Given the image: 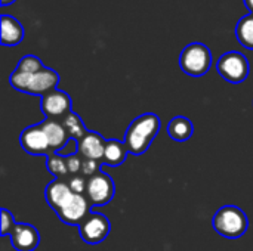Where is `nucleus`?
Segmentation results:
<instances>
[{"mask_svg": "<svg viewBox=\"0 0 253 251\" xmlns=\"http://www.w3.org/2000/svg\"><path fill=\"white\" fill-rule=\"evenodd\" d=\"M99 172V166L96 160H83V166H82V173L87 178H92L93 175H96Z\"/></svg>", "mask_w": 253, "mask_h": 251, "instance_id": "25", "label": "nucleus"}, {"mask_svg": "<svg viewBox=\"0 0 253 251\" xmlns=\"http://www.w3.org/2000/svg\"><path fill=\"white\" fill-rule=\"evenodd\" d=\"M212 65V53L211 49L199 41L190 43L184 47L179 56L181 70L191 77L205 75Z\"/></svg>", "mask_w": 253, "mask_h": 251, "instance_id": "4", "label": "nucleus"}, {"mask_svg": "<svg viewBox=\"0 0 253 251\" xmlns=\"http://www.w3.org/2000/svg\"><path fill=\"white\" fill-rule=\"evenodd\" d=\"M83 157L80 154H74L67 157V167L70 175H77L79 172H82V166H83Z\"/></svg>", "mask_w": 253, "mask_h": 251, "instance_id": "23", "label": "nucleus"}, {"mask_svg": "<svg viewBox=\"0 0 253 251\" xmlns=\"http://www.w3.org/2000/svg\"><path fill=\"white\" fill-rule=\"evenodd\" d=\"M59 155H62V157H70V155H74V154H79V142L76 141V139H71L70 138V141L67 142V145L58 152Z\"/></svg>", "mask_w": 253, "mask_h": 251, "instance_id": "26", "label": "nucleus"}, {"mask_svg": "<svg viewBox=\"0 0 253 251\" xmlns=\"http://www.w3.org/2000/svg\"><path fill=\"white\" fill-rule=\"evenodd\" d=\"M107 141L96 132H87V135L79 141V154L86 160H102Z\"/></svg>", "mask_w": 253, "mask_h": 251, "instance_id": "13", "label": "nucleus"}, {"mask_svg": "<svg viewBox=\"0 0 253 251\" xmlns=\"http://www.w3.org/2000/svg\"><path fill=\"white\" fill-rule=\"evenodd\" d=\"M71 98L59 89H55L43 95L40 101V108L44 117L58 121H61L68 112H71Z\"/></svg>", "mask_w": 253, "mask_h": 251, "instance_id": "8", "label": "nucleus"}, {"mask_svg": "<svg viewBox=\"0 0 253 251\" xmlns=\"http://www.w3.org/2000/svg\"><path fill=\"white\" fill-rule=\"evenodd\" d=\"M245 4L251 10V13H253V0H245Z\"/></svg>", "mask_w": 253, "mask_h": 251, "instance_id": "27", "label": "nucleus"}, {"mask_svg": "<svg viewBox=\"0 0 253 251\" xmlns=\"http://www.w3.org/2000/svg\"><path fill=\"white\" fill-rule=\"evenodd\" d=\"M216 70L222 78H225L233 84H239L248 78L251 72V64L243 53L233 50L224 53L219 58L216 64Z\"/></svg>", "mask_w": 253, "mask_h": 251, "instance_id": "5", "label": "nucleus"}, {"mask_svg": "<svg viewBox=\"0 0 253 251\" xmlns=\"http://www.w3.org/2000/svg\"><path fill=\"white\" fill-rule=\"evenodd\" d=\"M236 37L243 47L253 50V13H248L239 19L236 25Z\"/></svg>", "mask_w": 253, "mask_h": 251, "instance_id": "18", "label": "nucleus"}, {"mask_svg": "<svg viewBox=\"0 0 253 251\" xmlns=\"http://www.w3.org/2000/svg\"><path fill=\"white\" fill-rule=\"evenodd\" d=\"M90 213V204L87 201V198L84 195L80 194H74L67 204H64L61 207L59 212H56V216L59 217L61 222H64L65 225H80Z\"/></svg>", "mask_w": 253, "mask_h": 251, "instance_id": "10", "label": "nucleus"}, {"mask_svg": "<svg viewBox=\"0 0 253 251\" xmlns=\"http://www.w3.org/2000/svg\"><path fill=\"white\" fill-rule=\"evenodd\" d=\"M168 133L173 141L185 142L193 136L194 127H193V123L187 117L178 115V117H173L170 120V123L168 126Z\"/></svg>", "mask_w": 253, "mask_h": 251, "instance_id": "16", "label": "nucleus"}, {"mask_svg": "<svg viewBox=\"0 0 253 251\" xmlns=\"http://www.w3.org/2000/svg\"><path fill=\"white\" fill-rule=\"evenodd\" d=\"M47 139H49V145H50V151L52 154L53 152H59L65 145L67 142L70 141V136L65 130V127L62 126L61 121L58 120H49L46 118L43 123H40Z\"/></svg>", "mask_w": 253, "mask_h": 251, "instance_id": "14", "label": "nucleus"}, {"mask_svg": "<svg viewBox=\"0 0 253 251\" xmlns=\"http://www.w3.org/2000/svg\"><path fill=\"white\" fill-rule=\"evenodd\" d=\"M10 244L16 251H34L40 244L39 231L28 223H16L9 234Z\"/></svg>", "mask_w": 253, "mask_h": 251, "instance_id": "11", "label": "nucleus"}, {"mask_svg": "<svg viewBox=\"0 0 253 251\" xmlns=\"http://www.w3.org/2000/svg\"><path fill=\"white\" fill-rule=\"evenodd\" d=\"M15 226H16V223H15V220H13L12 213H10L9 210H6V209H1V226H0V234H1L3 237H6V235H9V234L13 231Z\"/></svg>", "mask_w": 253, "mask_h": 251, "instance_id": "22", "label": "nucleus"}, {"mask_svg": "<svg viewBox=\"0 0 253 251\" xmlns=\"http://www.w3.org/2000/svg\"><path fill=\"white\" fill-rule=\"evenodd\" d=\"M13 1H16V0H1V6H7V4H12Z\"/></svg>", "mask_w": 253, "mask_h": 251, "instance_id": "28", "label": "nucleus"}, {"mask_svg": "<svg viewBox=\"0 0 253 251\" xmlns=\"http://www.w3.org/2000/svg\"><path fill=\"white\" fill-rule=\"evenodd\" d=\"M127 155V149L123 142L117 139H110L107 141L105 151H104V163L110 167H119L120 164L125 163Z\"/></svg>", "mask_w": 253, "mask_h": 251, "instance_id": "17", "label": "nucleus"}, {"mask_svg": "<svg viewBox=\"0 0 253 251\" xmlns=\"http://www.w3.org/2000/svg\"><path fill=\"white\" fill-rule=\"evenodd\" d=\"M212 226L221 237L237 240L246 234L249 220L242 209L236 206H224L215 213L212 219Z\"/></svg>", "mask_w": 253, "mask_h": 251, "instance_id": "3", "label": "nucleus"}, {"mask_svg": "<svg viewBox=\"0 0 253 251\" xmlns=\"http://www.w3.org/2000/svg\"><path fill=\"white\" fill-rule=\"evenodd\" d=\"M0 24H1V44L3 46H16L22 41L25 31L16 18L10 15H1Z\"/></svg>", "mask_w": 253, "mask_h": 251, "instance_id": "15", "label": "nucleus"}, {"mask_svg": "<svg viewBox=\"0 0 253 251\" xmlns=\"http://www.w3.org/2000/svg\"><path fill=\"white\" fill-rule=\"evenodd\" d=\"M19 143L24 148V151L28 152L30 155L47 157L52 154L49 139H47L42 124H36V126H30V127L24 129L19 136Z\"/></svg>", "mask_w": 253, "mask_h": 251, "instance_id": "9", "label": "nucleus"}, {"mask_svg": "<svg viewBox=\"0 0 253 251\" xmlns=\"http://www.w3.org/2000/svg\"><path fill=\"white\" fill-rule=\"evenodd\" d=\"M62 126L65 127L68 136L71 139H76L77 142L82 141L86 135H87V130L83 124V120L80 118V115H77L76 112H68L62 120H61Z\"/></svg>", "mask_w": 253, "mask_h": 251, "instance_id": "19", "label": "nucleus"}, {"mask_svg": "<svg viewBox=\"0 0 253 251\" xmlns=\"http://www.w3.org/2000/svg\"><path fill=\"white\" fill-rule=\"evenodd\" d=\"M46 167H47V170L56 179H64L67 175H70L68 167H67V158L62 157V155H59L58 152H53V154L47 155Z\"/></svg>", "mask_w": 253, "mask_h": 251, "instance_id": "20", "label": "nucleus"}, {"mask_svg": "<svg viewBox=\"0 0 253 251\" xmlns=\"http://www.w3.org/2000/svg\"><path fill=\"white\" fill-rule=\"evenodd\" d=\"M9 83L13 89L19 92L43 96L56 89L59 83V74L52 68H46V67L34 74H24V72L13 71L9 77Z\"/></svg>", "mask_w": 253, "mask_h": 251, "instance_id": "2", "label": "nucleus"}, {"mask_svg": "<svg viewBox=\"0 0 253 251\" xmlns=\"http://www.w3.org/2000/svg\"><path fill=\"white\" fill-rule=\"evenodd\" d=\"M44 67L42 64V61L34 56V55H27L24 58L19 59L18 65H16V70L18 72H24V74H34V72H39L42 71Z\"/></svg>", "mask_w": 253, "mask_h": 251, "instance_id": "21", "label": "nucleus"}, {"mask_svg": "<svg viewBox=\"0 0 253 251\" xmlns=\"http://www.w3.org/2000/svg\"><path fill=\"white\" fill-rule=\"evenodd\" d=\"M114 191H116V186H114L111 176L101 170L87 179L86 198L90 207H99V206L108 204L114 197Z\"/></svg>", "mask_w": 253, "mask_h": 251, "instance_id": "6", "label": "nucleus"}, {"mask_svg": "<svg viewBox=\"0 0 253 251\" xmlns=\"http://www.w3.org/2000/svg\"><path fill=\"white\" fill-rule=\"evenodd\" d=\"M73 195H74V192L71 191L68 182L62 180V179H55L44 189V198H46L47 204L55 210V213L59 212L61 207L64 204H67Z\"/></svg>", "mask_w": 253, "mask_h": 251, "instance_id": "12", "label": "nucleus"}, {"mask_svg": "<svg viewBox=\"0 0 253 251\" xmlns=\"http://www.w3.org/2000/svg\"><path fill=\"white\" fill-rule=\"evenodd\" d=\"M160 126H162L160 118L153 112H147V114L136 117L129 124L126 135H125L123 143L127 152L136 157L142 155L150 148L154 138L159 135Z\"/></svg>", "mask_w": 253, "mask_h": 251, "instance_id": "1", "label": "nucleus"}, {"mask_svg": "<svg viewBox=\"0 0 253 251\" xmlns=\"http://www.w3.org/2000/svg\"><path fill=\"white\" fill-rule=\"evenodd\" d=\"M111 231V223L107 219V216L98 213V212H90L89 216L79 225V234L82 240L86 244L95 246L102 243Z\"/></svg>", "mask_w": 253, "mask_h": 251, "instance_id": "7", "label": "nucleus"}, {"mask_svg": "<svg viewBox=\"0 0 253 251\" xmlns=\"http://www.w3.org/2000/svg\"><path fill=\"white\" fill-rule=\"evenodd\" d=\"M68 185L74 194L83 195V192H86V188H87V180L83 176H74L68 180Z\"/></svg>", "mask_w": 253, "mask_h": 251, "instance_id": "24", "label": "nucleus"}]
</instances>
